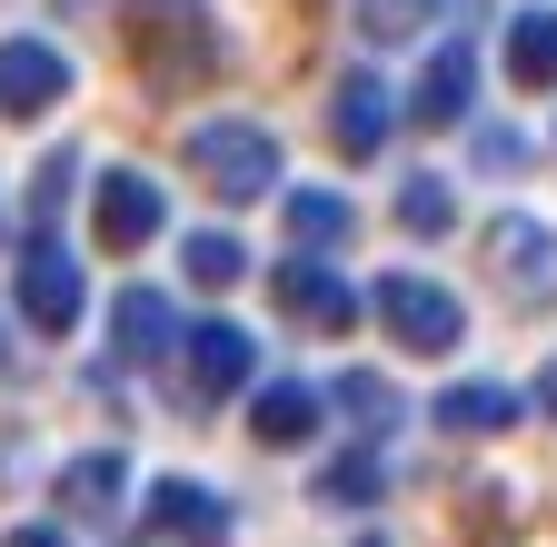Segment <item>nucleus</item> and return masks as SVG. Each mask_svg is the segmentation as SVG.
Segmentation results:
<instances>
[{
  "label": "nucleus",
  "instance_id": "7",
  "mask_svg": "<svg viewBox=\"0 0 557 547\" xmlns=\"http://www.w3.org/2000/svg\"><path fill=\"white\" fill-rule=\"evenodd\" d=\"M487 279H498L508 299H547L557 289V229L508 210V220H487Z\"/></svg>",
  "mask_w": 557,
  "mask_h": 547
},
{
  "label": "nucleus",
  "instance_id": "23",
  "mask_svg": "<svg viewBox=\"0 0 557 547\" xmlns=\"http://www.w3.org/2000/svg\"><path fill=\"white\" fill-rule=\"evenodd\" d=\"M180 259H189V279H199V289H239V279H249V249H239L230 229H199V239H180Z\"/></svg>",
  "mask_w": 557,
  "mask_h": 547
},
{
  "label": "nucleus",
  "instance_id": "3",
  "mask_svg": "<svg viewBox=\"0 0 557 547\" xmlns=\"http://www.w3.org/2000/svg\"><path fill=\"white\" fill-rule=\"evenodd\" d=\"M189 170L220 199H269L278 189V140H269L259 120H199L189 129Z\"/></svg>",
  "mask_w": 557,
  "mask_h": 547
},
{
  "label": "nucleus",
  "instance_id": "21",
  "mask_svg": "<svg viewBox=\"0 0 557 547\" xmlns=\"http://www.w3.org/2000/svg\"><path fill=\"white\" fill-rule=\"evenodd\" d=\"M448 220H458V189H448L438 170H408V179H398V229H418V239H438Z\"/></svg>",
  "mask_w": 557,
  "mask_h": 547
},
{
  "label": "nucleus",
  "instance_id": "17",
  "mask_svg": "<svg viewBox=\"0 0 557 547\" xmlns=\"http://www.w3.org/2000/svg\"><path fill=\"white\" fill-rule=\"evenodd\" d=\"M150 518H160L170 537H180V527H189V537H220V527H230V508L209 498L199 477H160V488H150Z\"/></svg>",
  "mask_w": 557,
  "mask_h": 547
},
{
  "label": "nucleus",
  "instance_id": "26",
  "mask_svg": "<svg viewBox=\"0 0 557 547\" xmlns=\"http://www.w3.org/2000/svg\"><path fill=\"white\" fill-rule=\"evenodd\" d=\"M11 547H70L60 527H11Z\"/></svg>",
  "mask_w": 557,
  "mask_h": 547
},
{
  "label": "nucleus",
  "instance_id": "9",
  "mask_svg": "<svg viewBox=\"0 0 557 547\" xmlns=\"http://www.w3.org/2000/svg\"><path fill=\"white\" fill-rule=\"evenodd\" d=\"M60 90H70L60 40H0V120H40Z\"/></svg>",
  "mask_w": 557,
  "mask_h": 547
},
{
  "label": "nucleus",
  "instance_id": "8",
  "mask_svg": "<svg viewBox=\"0 0 557 547\" xmlns=\"http://www.w3.org/2000/svg\"><path fill=\"white\" fill-rule=\"evenodd\" d=\"M388 129H398V100H388L379 71H348V80L329 90V140H338L348 160H379V150H388Z\"/></svg>",
  "mask_w": 557,
  "mask_h": 547
},
{
  "label": "nucleus",
  "instance_id": "25",
  "mask_svg": "<svg viewBox=\"0 0 557 547\" xmlns=\"http://www.w3.org/2000/svg\"><path fill=\"white\" fill-rule=\"evenodd\" d=\"M478 160L487 170H528V140H518V129H478Z\"/></svg>",
  "mask_w": 557,
  "mask_h": 547
},
{
  "label": "nucleus",
  "instance_id": "27",
  "mask_svg": "<svg viewBox=\"0 0 557 547\" xmlns=\"http://www.w3.org/2000/svg\"><path fill=\"white\" fill-rule=\"evenodd\" d=\"M537 408H547V419H557V369H547V378H537Z\"/></svg>",
  "mask_w": 557,
  "mask_h": 547
},
{
  "label": "nucleus",
  "instance_id": "16",
  "mask_svg": "<svg viewBox=\"0 0 557 547\" xmlns=\"http://www.w3.org/2000/svg\"><path fill=\"white\" fill-rule=\"evenodd\" d=\"M120 488H129V468H120L110 448H90V458H70V468H60V508H70V518H110Z\"/></svg>",
  "mask_w": 557,
  "mask_h": 547
},
{
  "label": "nucleus",
  "instance_id": "19",
  "mask_svg": "<svg viewBox=\"0 0 557 547\" xmlns=\"http://www.w3.org/2000/svg\"><path fill=\"white\" fill-rule=\"evenodd\" d=\"M329 398H338V419H348V428H369V438H388V428H398V388H388L379 369H338V388H329Z\"/></svg>",
  "mask_w": 557,
  "mask_h": 547
},
{
  "label": "nucleus",
  "instance_id": "10",
  "mask_svg": "<svg viewBox=\"0 0 557 547\" xmlns=\"http://www.w3.org/2000/svg\"><path fill=\"white\" fill-rule=\"evenodd\" d=\"M468 100H478V50H468V40H438L429 71H418V90H408V120H418V129H458Z\"/></svg>",
  "mask_w": 557,
  "mask_h": 547
},
{
  "label": "nucleus",
  "instance_id": "20",
  "mask_svg": "<svg viewBox=\"0 0 557 547\" xmlns=\"http://www.w3.org/2000/svg\"><path fill=\"white\" fill-rule=\"evenodd\" d=\"M448 11H468V0H348V21H359L369 40H418V30L448 21Z\"/></svg>",
  "mask_w": 557,
  "mask_h": 547
},
{
  "label": "nucleus",
  "instance_id": "28",
  "mask_svg": "<svg viewBox=\"0 0 557 547\" xmlns=\"http://www.w3.org/2000/svg\"><path fill=\"white\" fill-rule=\"evenodd\" d=\"M0 359H11V328H0Z\"/></svg>",
  "mask_w": 557,
  "mask_h": 547
},
{
  "label": "nucleus",
  "instance_id": "14",
  "mask_svg": "<svg viewBox=\"0 0 557 547\" xmlns=\"http://www.w3.org/2000/svg\"><path fill=\"white\" fill-rule=\"evenodd\" d=\"M348 229H359L348 189H289V249H299V259H329V249H348Z\"/></svg>",
  "mask_w": 557,
  "mask_h": 547
},
{
  "label": "nucleus",
  "instance_id": "2",
  "mask_svg": "<svg viewBox=\"0 0 557 547\" xmlns=\"http://www.w3.org/2000/svg\"><path fill=\"white\" fill-rule=\"evenodd\" d=\"M369 309H379V328L398 338V349H418V359H448L458 338H468V309H458V289L418 279V269H388V279L369 289Z\"/></svg>",
  "mask_w": 557,
  "mask_h": 547
},
{
  "label": "nucleus",
  "instance_id": "22",
  "mask_svg": "<svg viewBox=\"0 0 557 547\" xmlns=\"http://www.w3.org/2000/svg\"><path fill=\"white\" fill-rule=\"evenodd\" d=\"M379 488H388V477H379V448H338L319 468V498L329 508H379Z\"/></svg>",
  "mask_w": 557,
  "mask_h": 547
},
{
  "label": "nucleus",
  "instance_id": "4",
  "mask_svg": "<svg viewBox=\"0 0 557 547\" xmlns=\"http://www.w3.org/2000/svg\"><path fill=\"white\" fill-rule=\"evenodd\" d=\"M11 299H21V328H50V338H60V328H81L90 279H81V259H70L60 239H30V249H21V289H11Z\"/></svg>",
  "mask_w": 557,
  "mask_h": 547
},
{
  "label": "nucleus",
  "instance_id": "11",
  "mask_svg": "<svg viewBox=\"0 0 557 547\" xmlns=\"http://www.w3.org/2000/svg\"><path fill=\"white\" fill-rule=\"evenodd\" d=\"M269 289H278V309H289L299 328H348V319H359V289H348L329 259H278Z\"/></svg>",
  "mask_w": 557,
  "mask_h": 547
},
{
  "label": "nucleus",
  "instance_id": "15",
  "mask_svg": "<svg viewBox=\"0 0 557 547\" xmlns=\"http://www.w3.org/2000/svg\"><path fill=\"white\" fill-rule=\"evenodd\" d=\"M508 80L518 90H557V0H537V11L508 21Z\"/></svg>",
  "mask_w": 557,
  "mask_h": 547
},
{
  "label": "nucleus",
  "instance_id": "5",
  "mask_svg": "<svg viewBox=\"0 0 557 547\" xmlns=\"http://www.w3.org/2000/svg\"><path fill=\"white\" fill-rule=\"evenodd\" d=\"M90 229H100V249H150V239L170 229L160 179H150V170H100V189H90Z\"/></svg>",
  "mask_w": 557,
  "mask_h": 547
},
{
  "label": "nucleus",
  "instance_id": "6",
  "mask_svg": "<svg viewBox=\"0 0 557 547\" xmlns=\"http://www.w3.org/2000/svg\"><path fill=\"white\" fill-rule=\"evenodd\" d=\"M180 369H189V398H239L259 378V338L239 319H199L180 328Z\"/></svg>",
  "mask_w": 557,
  "mask_h": 547
},
{
  "label": "nucleus",
  "instance_id": "24",
  "mask_svg": "<svg viewBox=\"0 0 557 547\" xmlns=\"http://www.w3.org/2000/svg\"><path fill=\"white\" fill-rule=\"evenodd\" d=\"M70 170H81V160H40V179H30V220H60V199H70Z\"/></svg>",
  "mask_w": 557,
  "mask_h": 547
},
{
  "label": "nucleus",
  "instance_id": "1",
  "mask_svg": "<svg viewBox=\"0 0 557 547\" xmlns=\"http://www.w3.org/2000/svg\"><path fill=\"white\" fill-rule=\"evenodd\" d=\"M129 60L150 90H199L220 71V21L209 0H129Z\"/></svg>",
  "mask_w": 557,
  "mask_h": 547
},
{
  "label": "nucleus",
  "instance_id": "13",
  "mask_svg": "<svg viewBox=\"0 0 557 547\" xmlns=\"http://www.w3.org/2000/svg\"><path fill=\"white\" fill-rule=\"evenodd\" d=\"M319 408H329V398H319L309 378H269L259 408H249V438H259V448H299V438H319Z\"/></svg>",
  "mask_w": 557,
  "mask_h": 547
},
{
  "label": "nucleus",
  "instance_id": "18",
  "mask_svg": "<svg viewBox=\"0 0 557 547\" xmlns=\"http://www.w3.org/2000/svg\"><path fill=\"white\" fill-rule=\"evenodd\" d=\"M110 328H120V359H160L170 349V299L160 289H120Z\"/></svg>",
  "mask_w": 557,
  "mask_h": 547
},
{
  "label": "nucleus",
  "instance_id": "12",
  "mask_svg": "<svg viewBox=\"0 0 557 547\" xmlns=\"http://www.w3.org/2000/svg\"><path fill=\"white\" fill-rule=\"evenodd\" d=\"M528 419V398L508 388V378H458L448 398H438V428L448 438H498V428H518Z\"/></svg>",
  "mask_w": 557,
  "mask_h": 547
}]
</instances>
